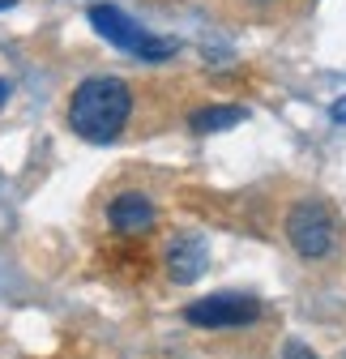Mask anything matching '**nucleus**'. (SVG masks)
<instances>
[{
  "instance_id": "6",
  "label": "nucleus",
  "mask_w": 346,
  "mask_h": 359,
  "mask_svg": "<svg viewBox=\"0 0 346 359\" xmlns=\"http://www.w3.org/2000/svg\"><path fill=\"white\" fill-rule=\"evenodd\" d=\"M154 205H150V197H141V193H120L111 205H107V222L120 231V236H141V231H150L154 227Z\"/></svg>"
},
{
  "instance_id": "8",
  "label": "nucleus",
  "mask_w": 346,
  "mask_h": 359,
  "mask_svg": "<svg viewBox=\"0 0 346 359\" xmlns=\"http://www.w3.org/2000/svg\"><path fill=\"white\" fill-rule=\"evenodd\" d=\"M282 359H321V355L308 351L304 342H286V346H282Z\"/></svg>"
},
{
  "instance_id": "11",
  "label": "nucleus",
  "mask_w": 346,
  "mask_h": 359,
  "mask_svg": "<svg viewBox=\"0 0 346 359\" xmlns=\"http://www.w3.org/2000/svg\"><path fill=\"white\" fill-rule=\"evenodd\" d=\"M18 5V0H0V13H5V9H13Z\"/></svg>"
},
{
  "instance_id": "1",
  "label": "nucleus",
  "mask_w": 346,
  "mask_h": 359,
  "mask_svg": "<svg viewBox=\"0 0 346 359\" xmlns=\"http://www.w3.org/2000/svg\"><path fill=\"white\" fill-rule=\"evenodd\" d=\"M128 111H133V95H128V86L120 77H90L69 99L73 133L85 142H95V146H107L120 137L124 124H128Z\"/></svg>"
},
{
  "instance_id": "9",
  "label": "nucleus",
  "mask_w": 346,
  "mask_h": 359,
  "mask_svg": "<svg viewBox=\"0 0 346 359\" xmlns=\"http://www.w3.org/2000/svg\"><path fill=\"white\" fill-rule=\"evenodd\" d=\"M329 116H333V124H346V99H338V103L329 107Z\"/></svg>"
},
{
  "instance_id": "3",
  "label": "nucleus",
  "mask_w": 346,
  "mask_h": 359,
  "mask_svg": "<svg viewBox=\"0 0 346 359\" xmlns=\"http://www.w3.org/2000/svg\"><path fill=\"white\" fill-rule=\"evenodd\" d=\"M286 240L295 244L299 257H325L333 248V214L321 205V201H299L291 214H286Z\"/></svg>"
},
{
  "instance_id": "2",
  "label": "nucleus",
  "mask_w": 346,
  "mask_h": 359,
  "mask_svg": "<svg viewBox=\"0 0 346 359\" xmlns=\"http://www.w3.org/2000/svg\"><path fill=\"white\" fill-rule=\"evenodd\" d=\"M90 26L111 43V48L137 56V60H167V56H176V48H180L176 39H158V34L141 30L133 18H124L116 5H95L90 9Z\"/></svg>"
},
{
  "instance_id": "5",
  "label": "nucleus",
  "mask_w": 346,
  "mask_h": 359,
  "mask_svg": "<svg viewBox=\"0 0 346 359\" xmlns=\"http://www.w3.org/2000/svg\"><path fill=\"white\" fill-rule=\"evenodd\" d=\"M205 265H209L205 240H197V236L171 240V248H167V274H171V283H180V287L197 283V278L205 274Z\"/></svg>"
},
{
  "instance_id": "7",
  "label": "nucleus",
  "mask_w": 346,
  "mask_h": 359,
  "mask_svg": "<svg viewBox=\"0 0 346 359\" xmlns=\"http://www.w3.org/2000/svg\"><path fill=\"white\" fill-rule=\"evenodd\" d=\"M244 120H248L244 107H201V111H193L197 133H219V128H231V124H244Z\"/></svg>"
},
{
  "instance_id": "4",
  "label": "nucleus",
  "mask_w": 346,
  "mask_h": 359,
  "mask_svg": "<svg viewBox=\"0 0 346 359\" xmlns=\"http://www.w3.org/2000/svg\"><path fill=\"white\" fill-rule=\"evenodd\" d=\"M184 317L201 330H240V325H252L261 317V304L252 295H235V291H223V295H205L197 304L184 308Z\"/></svg>"
},
{
  "instance_id": "10",
  "label": "nucleus",
  "mask_w": 346,
  "mask_h": 359,
  "mask_svg": "<svg viewBox=\"0 0 346 359\" xmlns=\"http://www.w3.org/2000/svg\"><path fill=\"white\" fill-rule=\"evenodd\" d=\"M5 99H9V81H0V107H5Z\"/></svg>"
}]
</instances>
